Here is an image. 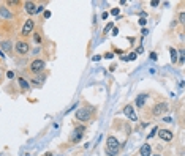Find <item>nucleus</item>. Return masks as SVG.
<instances>
[{
	"mask_svg": "<svg viewBox=\"0 0 185 156\" xmlns=\"http://www.w3.org/2000/svg\"><path fill=\"white\" fill-rule=\"evenodd\" d=\"M119 150H120V144L117 142V139L114 136H109L106 139V154L108 156H117Z\"/></svg>",
	"mask_w": 185,
	"mask_h": 156,
	"instance_id": "nucleus-1",
	"label": "nucleus"
},
{
	"mask_svg": "<svg viewBox=\"0 0 185 156\" xmlns=\"http://www.w3.org/2000/svg\"><path fill=\"white\" fill-rule=\"evenodd\" d=\"M76 118L79 120V122H87L89 118H90V110H87L86 107H82L76 112Z\"/></svg>",
	"mask_w": 185,
	"mask_h": 156,
	"instance_id": "nucleus-2",
	"label": "nucleus"
},
{
	"mask_svg": "<svg viewBox=\"0 0 185 156\" xmlns=\"http://www.w3.org/2000/svg\"><path fill=\"white\" fill-rule=\"evenodd\" d=\"M15 47H16V52L21 54V55L29 52V44H27L25 41H18L16 44H15Z\"/></svg>",
	"mask_w": 185,
	"mask_h": 156,
	"instance_id": "nucleus-3",
	"label": "nucleus"
},
{
	"mask_svg": "<svg viewBox=\"0 0 185 156\" xmlns=\"http://www.w3.org/2000/svg\"><path fill=\"white\" fill-rule=\"evenodd\" d=\"M30 69L33 71V73H40V71L44 69V62L43 60H33L30 63Z\"/></svg>",
	"mask_w": 185,
	"mask_h": 156,
	"instance_id": "nucleus-4",
	"label": "nucleus"
},
{
	"mask_svg": "<svg viewBox=\"0 0 185 156\" xmlns=\"http://www.w3.org/2000/svg\"><path fill=\"white\" fill-rule=\"evenodd\" d=\"M123 113L131 120V122H136L138 120V115H136V112L133 109V106H125V109H123Z\"/></svg>",
	"mask_w": 185,
	"mask_h": 156,
	"instance_id": "nucleus-5",
	"label": "nucleus"
},
{
	"mask_svg": "<svg viewBox=\"0 0 185 156\" xmlns=\"http://www.w3.org/2000/svg\"><path fill=\"white\" fill-rule=\"evenodd\" d=\"M33 27H35L33 21H32V19H27V21H25V24H24V27H22V35H24V37L30 35V32L33 30Z\"/></svg>",
	"mask_w": 185,
	"mask_h": 156,
	"instance_id": "nucleus-6",
	"label": "nucleus"
},
{
	"mask_svg": "<svg viewBox=\"0 0 185 156\" xmlns=\"http://www.w3.org/2000/svg\"><path fill=\"white\" fill-rule=\"evenodd\" d=\"M168 110V104L166 103H161V104H157L155 107H154V115H161V113H164Z\"/></svg>",
	"mask_w": 185,
	"mask_h": 156,
	"instance_id": "nucleus-7",
	"label": "nucleus"
},
{
	"mask_svg": "<svg viewBox=\"0 0 185 156\" xmlns=\"http://www.w3.org/2000/svg\"><path fill=\"white\" fill-rule=\"evenodd\" d=\"M158 136H160L163 140H166V142L173 140V132H171L169 129H160V131H158Z\"/></svg>",
	"mask_w": 185,
	"mask_h": 156,
	"instance_id": "nucleus-8",
	"label": "nucleus"
},
{
	"mask_svg": "<svg viewBox=\"0 0 185 156\" xmlns=\"http://www.w3.org/2000/svg\"><path fill=\"white\" fill-rule=\"evenodd\" d=\"M82 132H84V128H76L73 132V136H71V140L73 142H79L81 137H82Z\"/></svg>",
	"mask_w": 185,
	"mask_h": 156,
	"instance_id": "nucleus-9",
	"label": "nucleus"
},
{
	"mask_svg": "<svg viewBox=\"0 0 185 156\" xmlns=\"http://www.w3.org/2000/svg\"><path fill=\"white\" fill-rule=\"evenodd\" d=\"M25 11L29 14H35L37 13V5L33 2H25Z\"/></svg>",
	"mask_w": 185,
	"mask_h": 156,
	"instance_id": "nucleus-10",
	"label": "nucleus"
},
{
	"mask_svg": "<svg viewBox=\"0 0 185 156\" xmlns=\"http://www.w3.org/2000/svg\"><path fill=\"white\" fill-rule=\"evenodd\" d=\"M141 156H150V153H152V148H150V145L149 144H146V145H142L141 147Z\"/></svg>",
	"mask_w": 185,
	"mask_h": 156,
	"instance_id": "nucleus-11",
	"label": "nucleus"
},
{
	"mask_svg": "<svg viewBox=\"0 0 185 156\" xmlns=\"http://www.w3.org/2000/svg\"><path fill=\"white\" fill-rule=\"evenodd\" d=\"M146 99H147V95H138V98H136V107H142L144 103H146Z\"/></svg>",
	"mask_w": 185,
	"mask_h": 156,
	"instance_id": "nucleus-12",
	"label": "nucleus"
},
{
	"mask_svg": "<svg viewBox=\"0 0 185 156\" xmlns=\"http://www.w3.org/2000/svg\"><path fill=\"white\" fill-rule=\"evenodd\" d=\"M169 52H171V62L176 63L177 60H179V57H177V51H176L174 47H171V49H169Z\"/></svg>",
	"mask_w": 185,
	"mask_h": 156,
	"instance_id": "nucleus-13",
	"label": "nucleus"
},
{
	"mask_svg": "<svg viewBox=\"0 0 185 156\" xmlns=\"http://www.w3.org/2000/svg\"><path fill=\"white\" fill-rule=\"evenodd\" d=\"M0 16H2L3 19H10V18H11V14H10V11L3 6V8H0Z\"/></svg>",
	"mask_w": 185,
	"mask_h": 156,
	"instance_id": "nucleus-14",
	"label": "nucleus"
},
{
	"mask_svg": "<svg viewBox=\"0 0 185 156\" xmlns=\"http://www.w3.org/2000/svg\"><path fill=\"white\" fill-rule=\"evenodd\" d=\"M2 49H3L5 52L11 51V43H10V41H3V43H2Z\"/></svg>",
	"mask_w": 185,
	"mask_h": 156,
	"instance_id": "nucleus-15",
	"label": "nucleus"
},
{
	"mask_svg": "<svg viewBox=\"0 0 185 156\" xmlns=\"http://www.w3.org/2000/svg\"><path fill=\"white\" fill-rule=\"evenodd\" d=\"M18 82H19V85H21V88H24V90L29 88V84H27V81H25V79H22V77H21V79H19Z\"/></svg>",
	"mask_w": 185,
	"mask_h": 156,
	"instance_id": "nucleus-16",
	"label": "nucleus"
},
{
	"mask_svg": "<svg viewBox=\"0 0 185 156\" xmlns=\"http://www.w3.org/2000/svg\"><path fill=\"white\" fill-rule=\"evenodd\" d=\"M135 59H136V54L133 52V54H130V55L127 57V59H125V60H135Z\"/></svg>",
	"mask_w": 185,
	"mask_h": 156,
	"instance_id": "nucleus-17",
	"label": "nucleus"
},
{
	"mask_svg": "<svg viewBox=\"0 0 185 156\" xmlns=\"http://www.w3.org/2000/svg\"><path fill=\"white\" fill-rule=\"evenodd\" d=\"M111 28H112V22H111V24H108V25L105 27V32H109Z\"/></svg>",
	"mask_w": 185,
	"mask_h": 156,
	"instance_id": "nucleus-18",
	"label": "nucleus"
},
{
	"mask_svg": "<svg viewBox=\"0 0 185 156\" xmlns=\"http://www.w3.org/2000/svg\"><path fill=\"white\" fill-rule=\"evenodd\" d=\"M155 132H158V129H157V128H154V129H152V132L149 134V137H152V136H155Z\"/></svg>",
	"mask_w": 185,
	"mask_h": 156,
	"instance_id": "nucleus-19",
	"label": "nucleus"
},
{
	"mask_svg": "<svg viewBox=\"0 0 185 156\" xmlns=\"http://www.w3.org/2000/svg\"><path fill=\"white\" fill-rule=\"evenodd\" d=\"M6 76H8V79H11V77H15V73H13V71H8Z\"/></svg>",
	"mask_w": 185,
	"mask_h": 156,
	"instance_id": "nucleus-20",
	"label": "nucleus"
},
{
	"mask_svg": "<svg viewBox=\"0 0 185 156\" xmlns=\"http://www.w3.org/2000/svg\"><path fill=\"white\" fill-rule=\"evenodd\" d=\"M44 10V6L43 5H40V6H37V13H41V11H43Z\"/></svg>",
	"mask_w": 185,
	"mask_h": 156,
	"instance_id": "nucleus-21",
	"label": "nucleus"
},
{
	"mask_svg": "<svg viewBox=\"0 0 185 156\" xmlns=\"http://www.w3.org/2000/svg\"><path fill=\"white\" fill-rule=\"evenodd\" d=\"M179 21H180V22H183V21H185V14H183V13H180V16H179Z\"/></svg>",
	"mask_w": 185,
	"mask_h": 156,
	"instance_id": "nucleus-22",
	"label": "nucleus"
},
{
	"mask_svg": "<svg viewBox=\"0 0 185 156\" xmlns=\"http://www.w3.org/2000/svg\"><path fill=\"white\" fill-rule=\"evenodd\" d=\"M150 59H152V60H157V54H155V52H150Z\"/></svg>",
	"mask_w": 185,
	"mask_h": 156,
	"instance_id": "nucleus-23",
	"label": "nucleus"
},
{
	"mask_svg": "<svg viewBox=\"0 0 185 156\" xmlns=\"http://www.w3.org/2000/svg\"><path fill=\"white\" fill-rule=\"evenodd\" d=\"M163 122H166V123H171V122H173V118H171V117H166V118L163 120Z\"/></svg>",
	"mask_w": 185,
	"mask_h": 156,
	"instance_id": "nucleus-24",
	"label": "nucleus"
},
{
	"mask_svg": "<svg viewBox=\"0 0 185 156\" xmlns=\"http://www.w3.org/2000/svg\"><path fill=\"white\" fill-rule=\"evenodd\" d=\"M111 13H112V14H114V16H117V14H119V10H117V8H114V10H112V11H111Z\"/></svg>",
	"mask_w": 185,
	"mask_h": 156,
	"instance_id": "nucleus-25",
	"label": "nucleus"
},
{
	"mask_svg": "<svg viewBox=\"0 0 185 156\" xmlns=\"http://www.w3.org/2000/svg\"><path fill=\"white\" fill-rule=\"evenodd\" d=\"M146 22H147L146 19H139V24H141V25H146Z\"/></svg>",
	"mask_w": 185,
	"mask_h": 156,
	"instance_id": "nucleus-26",
	"label": "nucleus"
},
{
	"mask_svg": "<svg viewBox=\"0 0 185 156\" xmlns=\"http://www.w3.org/2000/svg\"><path fill=\"white\" fill-rule=\"evenodd\" d=\"M100 59H101V55H95V57H93V60H95V62H98Z\"/></svg>",
	"mask_w": 185,
	"mask_h": 156,
	"instance_id": "nucleus-27",
	"label": "nucleus"
},
{
	"mask_svg": "<svg viewBox=\"0 0 185 156\" xmlns=\"http://www.w3.org/2000/svg\"><path fill=\"white\" fill-rule=\"evenodd\" d=\"M44 156H52V153H46Z\"/></svg>",
	"mask_w": 185,
	"mask_h": 156,
	"instance_id": "nucleus-28",
	"label": "nucleus"
},
{
	"mask_svg": "<svg viewBox=\"0 0 185 156\" xmlns=\"http://www.w3.org/2000/svg\"><path fill=\"white\" fill-rule=\"evenodd\" d=\"M154 156H161V154H154Z\"/></svg>",
	"mask_w": 185,
	"mask_h": 156,
	"instance_id": "nucleus-29",
	"label": "nucleus"
}]
</instances>
